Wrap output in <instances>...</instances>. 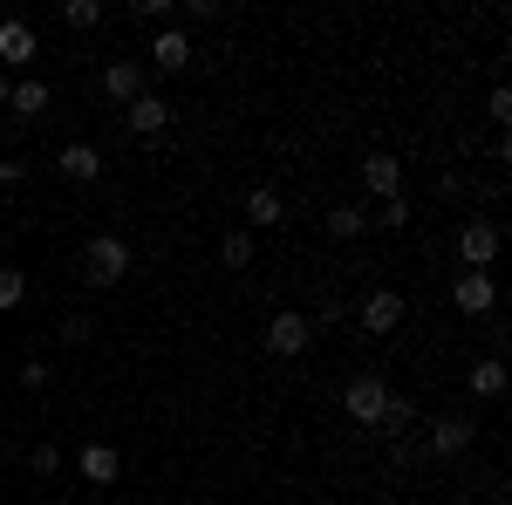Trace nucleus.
<instances>
[{
    "label": "nucleus",
    "instance_id": "a878e982",
    "mask_svg": "<svg viewBox=\"0 0 512 505\" xmlns=\"http://www.w3.org/2000/svg\"><path fill=\"white\" fill-rule=\"evenodd\" d=\"M21 383H28V389H48V362H41V355H28V362H21Z\"/></svg>",
    "mask_w": 512,
    "mask_h": 505
},
{
    "label": "nucleus",
    "instance_id": "20e7f679",
    "mask_svg": "<svg viewBox=\"0 0 512 505\" xmlns=\"http://www.w3.org/2000/svg\"><path fill=\"white\" fill-rule=\"evenodd\" d=\"M451 308L472 314V321H485V314L499 308V280H492V273H458V287H451Z\"/></svg>",
    "mask_w": 512,
    "mask_h": 505
},
{
    "label": "nucleus",
    "instance_id": "0eeeda50",
    "mask_svg": "<svg viewBox=\"0 0 512 505\" xmlns=\"http://www.w3.org/2000/svg\"><path fill=\"white\" fill-rule=\"evenodd\" d=\"M103 96L130 110V103L144 96V62H137V55H123V62H110V69H103Z\"/></svg>",
    "mask_w": 512,
    "mask_h": 505
},
{
    "label": "nucleus",
    "instance_id": "39448f33",
    "mask_svg": "<svg viewBox=\"0 0 512 505\" xmlns=\"http://www.w3.org/2000/svg\"><path fill=\"white\" fill-rule=\"evenodd\" d=\"M308 342H315V328H308V314L280 308L274 321H267V349H274V355H308Z\"/></svg>",
    "mask_w": 512,
    "mask_h": 505
},
{
    "label": "nucleus",
    "instance_id": "393cba45",
    "mask_svg": "<svg viewBox=\"0 0 512 505\" xmlns=\"http://www.w3.org/2000/svg\"><path fill=\"white\" fill-rule=\"evenodd\" d=\"M123 14H130V21H137V28H144V21H164V0H130V7H123Z\"/></svg>",
    "mask_w": 512,
    "mask_h": 505
},
{
    "label": "nucleus",
    "instance_id": "4468645a",
    "mask_svg": "<svg viewBox=\"0 0 512 505\" xmlns=\"http://www.w3.org/2000/svg\"><path fill=\"white\" fill-rule=\"evenodd\" d=\"M0 62H35V28L28 21H0Z\"/></svg>",
    "mask_w": 512,
    "mask_h": 505
},
{
    "label": "nucleus",
    "instance_id": "f03ea898",
    "mask_svg": "<svg viewBox=\"0 0 512 505\" xmlns=\"http://www.w3.org/2000/svg\"><path fill=\"white\" fill-rule=\"evenodd\" d=\"M383 403H390V383L376 376V369H362V376H349V389H342V410H349L362 430H376V417H383Z\"/></svg>",
    "mask_w": 512,
    "mask_h": 505
},
{
    "label": "nucleus",
    "instance_id": "9d476101",
    "mask_svg": "<svg viewBox=\"0 0 512 505\" xmlns=\"http://www.w3.org/2000/svg\"><path fill=\"white\" fill-rule=\"evenodd\" d=\"M55 171H62L69 185H96V178H103V151H96V144H69V151L55 157Z\"/></svg>",
    "mask_w": 512,
    "mask_h": 505
},
{
    "label": "nucleus",
    "instance_id": "f257e3e1",
    "mask_svg": "<svg viewBox=\"0 0 512 505\" xmlns=\"http://www.w3.org/2000/svg\"><path fill=\"white\" fill-rule=\"evenodd\" d=\"M82 273H89V287H117L123 273H130V239L96 233L89 246H82Z\"/></svg>",
    "mask_w": 512,
    "mask_h": 505
},
{
    "label": "nucleus",
    "instance_id": "7ed1b4c3",
    "mask_svg": "<svg viewBox=\"0 0 512 505\" xmlns=\"http://www.w3.org/2000/svg\"><path fill=\"white\" fill-rule=\"evenodd\" d=\"M458 260H465V273H492V260H499V226H492V219H465Z\"/></svg>",
    "mask_w": 512,
    "mask_h": 505
},
{
    "label": "nucleus",
    "instance_id": "423d86ee",
    "mask_svg": "<svg viewBox=\"0 0 512 505\" xmlns=\"http://www.w3.org/2000/svg\"><path fill=\"white\" fill-rule=\"evenodd\" d=\"M362 328H369V335H396V328H403V294H396V287L362 294Z\"/></svg>",
    "mask_w": 512,
    "mask_h": 505
},
{
    "label": "nucleus",
    "instance_id": "5701e85b",
    "mask_svg": "<svg viewBox=\"0 0 512 505\" xmlns=\"http://www.w3.org/2000/svg\"><path fill=\"white\" fill-rule=\"evenodd\" d=\"M376 226H410V198L396 192V198H383V212H376Z\"/></svg>",
    "mask_w": 512,
    "mask_h": 505
},
{
    "label": "nucleus",
    "instance_id": "c756f323",
    "mask_svg": "<svg viewBox=\"0 0 512 505\" xmlns=\"http://www.w3.org/2000/svg\"><path fill=\"white\" fill-rule=\"evenodd\" d=\"M7 89H14V82H7V76H0V110H7Z\"/></svg>",
    "mask_w": 512,
    "mask_h": 505
},
{
    "label": "nucleus",
    "instance_id": "1a4fd4ad",
    "mask_svg": "<svg viewBox=\"0 0 512 505\" xmlns=\"http://www.w3.org/2000/svg\"><path fill=\"white\" fill-rule=\"evenodd\" d=\"M472 417H437L431 424V458H465V451H472Z\"/></svg>",
    "mask_w": 512,
    "mask_h": 505
},
{
    "label": "nucleus",
    "instance_id": "6e6552de",
    "mask_svg": "<svg viewBox=\"0 0 512 505\" xmlns=\"http://www.w3.org/2000/svg\"><path fill=\"white\" fill-rule=\"evenodd\" d=\"M76 471L89 478V485H117V471H123V451H117V444H103V437H96V444H82V451H76Z\"/></svg>",
    "mask_w": 512,
    "mask_h": 505
},
{
    "label": "nucleus",
    "instance_id": "9b49d317",
    "mask_svg": "<svg viewBox=\"0 0 512 505\" xmlns=\"http://www.w3.org/2000/svg\"><path fill=\"white\" fill-rule=\"evenodd\" d=\"M362 185H369L376 198H396V192H403V164H396L390 151H369V157H362Z\"/></svg>",
    "mask_w": 512,
    "mask_h": 505
},
{
    "label": "nucleus",
    "instance_id": "aec40b11",
    "mask_svg": "<svg viewBox=\"0 0 512 505\" xmlns=\"http://www.w3.org/2000/svg\"><path fill=\"white\" fill-rule=\"evenodd\" d=\"M21 294H28V273H21V267H0V314L21 308Z\"/></svg>",
    "mask_w": 512,
    "mask_h": 505
},
{
    "label": "nucleus",
    "instance_id": "b1692460",
    "mask_svg": "<svg viewBox=\"0 0 512 505\" xmlns=\"http://www.w3.org/2000/svg\"><path fill=\"white\" fill-rule=\"evenodd\" d=\"M62 342H69V349L89 342V314H62Z\"/></svg>",
    "mask_w": 512,
    "mask_h": 505
},
{
    "label": "nucleus",
    "instance_id": "a211bd4d",
    "mask_svg": "<svg viewBox=\"0 0 512 505\" xmlns=\"http://www.w3.org/2000/svg\"><path fill=\"white\" fill-rule=\"evenodd\" d=\"M499 389H506V362H499V355L472 362V396H499Z\"/></svg>",
    "mask_w": 512,
    "mask_h": 505
},
{
    "label": "nucleus",
    "instance_id": "c85d7f7f",
    "mask_svg": "<svg viewBox=\"0 0 512 505\" xmlns=\"http://www.w3.org/2000/svg\"><path fill=\"white\" fill-rule=\"evenodd\" d=\"M485 110H492V123H506L512 117V89H492V103H485Z\"/></svg>",
    "mask_w": 512,
    "mask_h": 505
},
{
    "label": "nucleus",
    "instance_id": "f3484780",
    "mask_svg": "<svg viewBox=\"0 0 512 505\" xmlns=\"http://www.w3.org/2000/svg\"><path fill=\"white\" fill-rule=\"evenodd\" d=\"M321 226H328V239H355L362 226H369V212H362V205H335Z\"/></svg>",
    "mask_w": 512,
    "mask_h": 505
},
{
    "label": "nucleus",
    "instance_id": "dca6fc26",
    "mask_svg": "<svg viewBox=\"0 0 512 505\" xmlns=\"http://www.w3.org/2000/svg\"><path fill=\"white\" fill-rule=\"evenodd\" d=\"M280 212H287V205H280L274 185H253V192H246V219H253V226H280Z\"/></svg>",
    "mask_w": 512,
    "mask_h": 505
},
{
    "label": "nucleus",
    "instance_id": "6ab92c4d",
    "mask_svg": "<svg viewBox=\"0 0 512 505\" xmlns=\"http://www.w3.org/2000/svg\"><path fill=\"white\" fill-rule=\"evenodd\" d=\"M410 424H417V410H410V403H403V396L390 389V403H383V417H376V430H383V437H403Z\"/></svg>",
    "mask_w": 512,
    "mask_h": 505
},
{
    "label": "nucleus",
    "instance_id": "f8f14e48",
    "mask_svg": "<svg viewBox=\"0 0 512 505\" xmlns=\"http://www.w3.org/2000/svg\"><path fill=\"white\" fill-rule=\"evenodd\" d=\"M185 62H192V35H185V28H164V35L151 41V69H164V76H178Z\"/></svg>",
    "mask_w": 512,
    "mask_h": 505
},
{
    "label": "nucleus",
    "instance_id": "4be33fe9",
    "mask_svg": "<svg viewBox=\"0 0 512 505\" xmlns=\"http://www.w3.org/2000/svg\"><path fill=\"white\" fill-rule=\"evenodd\" d=\"M62 21H69V28H96V21H103V0H69Z\"/></svg>",
    "mask_w": 512,
    "mask_h": 505
},
{
    "label": "nucleus",
    "instance_id": "ddd939ff",
    "mask_svg": "<svg viewBox=\"0 0 512 505\" xmlns=\"http://www.w3.org/2000/svg\"><path fill=\"white\" fill-rule=\"evenodd\" d=\"M164 123H171V103L144 89V96L130 103V130H137V137H164Z\"/></svg>",
    "mask_w": 512,
    "mask_h": 505
},
{
    "label": "nucleus",
    "instance_id": "bb28decb",
    "mask_svg": "<svg viewBox=\"0 0 512 505\" xmlns=\"http://www.w3.org/2000/svg\"><path fill=\"white\" fill-rule=\"evenodd\" d=\"M28 465L48 478V471H62V451H55V444H35V458H28Z\"/></svg>",
    "mask_w": 512,
    "mask_h": 505
},
{
    "label": "nucleus",
    "instance_id": "cd10ccee",
    "mask_svg": "<svg viewBox=\"0 0 512 505\" xmlns=\"http://www.w3.org/2000/svg\"><path fill=\"white\" fill-rule=\"evenodd\" d=\"M21 178H28V164H21V157H0V185H7V192H14V185H21Z\"/></svg>",
    "mask_w": 512,
    "mask_h": 505
},
{
    "label": "nucleus",
    "instance_id": "412c9836",
    "mask_svg": "<svg viewBox=\"0 0 512 505\" xmlns=\"http://www.w3.org/2000/svg\"><path fill=\"white\" fill-rule=\"evenodd\" d=\"M219 260H226V267H253V233H226Z\"/></svg>",
    "mask_w": 512,
    "mask_h": 505
},
{
    "label": "nucleus",
    "instance_id": "2eb2a0df",
    "mask_svg": "<svg viewBox=\"0 0 512 505\" xmlns=\"http://www.w3.org/2000/svg\"><path fill=\"white\" fill-rule=\"evenodd\" d=\"M7 110L21 123H35L41 110H48V82H14V89H7Z\"/></svg>",
    "mask_w": 512,
    "mask_h": 505
}]
</instances>
